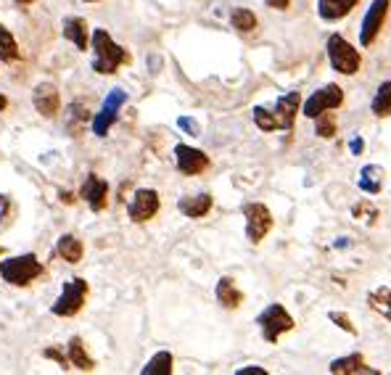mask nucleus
Segmentation results:
<instances>
[{"mask_svg": "<svg viewBox=\"0 0 391 375\" xmlns=\"http://www.w3.org/2000/svg\"><path fill=\"white\" fill-rule=\"evenodd\" d=\"M58 254L67 262L77 264V262L82 259V241H77L75 235H61L58 238Z\"/></svg>", "mask_w": 391, "mask_h": 375, "instance_id": "obj_22", "label": "nucleus"}, {"mask_svg": "<svg viewBox=\"0 0 391 375\" xmlns=\"http://www.w3.org/2000/svg\"><path fill=\"white\" fill-rule=\"evenodd\" d=\"M156 212H159V193L151 188H141L130 201V220L148 222Z\"/></svg>", "mask_w": 391, "mask_h": 375, "instance_id": "obj_8", "label": "nucleus"}, {"mask_svg": "<svg viewBox=\"0 0 391 375\" xmlns=\"http://www.w3.org/2000/svg\"><path fill=\"white\" fill-rule=\"evenodd\" d=\"M299 103H302V96L299 93H288V96L277 98L275 103V127L277 130H291L294 125V116L299 111Z\"/></svg>", "mask_w": 391, "mask_h": 375, "instance_id": "obj_14", "label": "nucleus"}, {"mask_svg": "<svg viewBox=\"0 0 391 375\" xmlns=\"http://www.w3.org/2000/svg\"><path fill=\"white\" fill-rule=\"evenodd\" d=\"M16 3H21V6H29V3H35V0H16Z\"/></svg>", "mask_w": 391, "mask_h": 375, "instance_id": "obj_37", "label": "nucleus"}, {"mask_svg": "<svg viewBox=\"0 0 391 375\" xmlns=\"http://www.w3.org/2000/svg\"><path fill=\"white\" fill-rule=\"evenodd\" d=\"M85 3H93V0H85Z\"/></svg>", "mask_w": 391, "mask_h": 375, "instance_id": "obj_39", "label": "nucleus"}, {"mask_svg": "<svg viewBox=\"0 0 391 375\" xmlns=\"http://www.w3.org/2000/svg\"><path fill=\"white\" fill-rule=\"evenodd\" d=\"M64 38L72 40L77 48L85 50L87 48V27H85V19H79V16H69V19H64Z\"/></svg>", "mask_w": 391, "mask_h": 375, "instance_id": "obj_16", "label": "nucleus"}, {"mask_svg": "<svg viewBox=\"0 0 391 375\" xmlns=\"http://www.w3.org/2000/svg\"><path fill=\"white\" fill-rule=\"evenodd\" d=\"M124 98H127V96H124L119 87L109 93V98H106L104 108H101V111H98V116L93 119V133L104 138V135L109 133V130H111V125L116 122V111H119V106L124 103Z\"/></svg>", "mask_w": 391, "mask_h": 375, "instance_id": "obj_9", "label": "nucleus"}, {"mask_svg": "<svg viewBox=\"0 0 391 375\" xmlns=\"http://www.w3.org/2000/svg\"><path fill=\"white\" fill-rule=\"evenodd\" d=\"M268 6L270 9H286L288 0H268Z\"/></svg>", "mask_w": 391, "mask_h": 375, "instance_id": "obj_34", "label": "nucleus"}, {"mask_svg": "<svg viewBox=\"0 0 391 375\" xmlns=\"http://www.w3.org/2000/svg\"><path fill=\"white\" fill-rule=\"evenodd\" d=\"M317 119V135H320V138H334V133H336V122L334 119H331V116H328V111H323V114H317L315 116Z\"/></svg>", "mask_w": 391, "mask_h": 375, "instance_id": "obj_29", "label": "nucleus"}, {"mask_svg": "<svg viewBox=\"0 0 391 375\" xmlns=\"http://www.w3.org/2000/svg\"><path fill=\"white\" fill-rule=\"evenodd\" d=\"M175 159H177V169L182 174H199L209 167V156L199 151V148H191V145H177Z\"/></svg>", "mask_w": 391, "mask_h": 375, "instance_id": "obj_10", "label": "nucleus"}, {"mask_svg": "<svg viewBox=\"0 0 391 375\" xmlns=\"http://www.w3.org/2000/svg\"><path fill=\"white\" fill-rule=\"evenodd\" d=\"M177 209H180L185 217H204V214L211 209V196L201 193V196H188V198H180Z\"/></svg>", "mask_w": 391, "mask_h": 375, "instance_id": "obj_18", "label": "nucleus"}, {"mask_svg": "<svg viewBox=\"0 0 391 375\" xmlns=\"http://www.w3.org/2000/svg\"><path fill=\"white\" fill-rule=\"evenodd\" d=\"M230 21H233V27L241 29V32H251V29L257 27V16L248 9H233Z\"/></svg>", "mask_w": 391, "mask_h": 375, "instance_id": "obj_27", "label": "nucleus"}, {"mask_svg": "<svg viewBox=\"0 0 391 375\" xmlns=\"http://www.w3.org/2000/svg\"><path fill=\"white\" fill-rule=\"evenodd\" d=\"M69 359L75 362V367H79V370H93L96 367V362L90 359V354L85 352V347H82V338H72L69 341Z\"/></svg>", "mask_w": 391, "mask_h": 375, "instance_id": "obj_21", "label": "nucleus"}, {"mask_svg": "<svg viewBox=\"0 0 391 375\" xmlns=\"http://www.w3.org/2000/svg\"><path fill=\"white\" fill-rule=\"evenodd\" d=\"M90 45H93V72H98V74H114L124 61H130L127 50L122 45H116L106 29H96L93 32Z\"/></svg>", "mask_w": 391, "mask_h": 375, "instance_id": "obj_1", "label": "nucleus"}, {"mask_svg": "<svg viewBox=\"0 0 391 375\" xmlns=\"http://www.w3.org/2000/svg\"><path fill=\"white\" fill-rule=\"evenodd\" d=\"M243 217H246V235L251 243H259L272 228V214L265 203H246Z\"/></svg>", "mask_w": 391, "mask_h": 375, "instance_id": "obj_6", "label": "nucleus"}, {"mask_svg": "<svg viewBox=\"0 0 391 375\" xmlns=\"http://www.w3.org/2000/svg\"><path fill=\"white\" fill-rule=\"evenodd\" d=\"M251 373H254V375H268V370H265V367L251 365V367H241V370H238L236 375H251Z\"/></svg>", "mask_w": 391, "mask_h": 375, "instance_id": "obj_31", "label": "nucleus"}, {"mask_svg": "<svg viewBox=\"0 0 391 375\" xmlns=\"http://www.w3.org/2000/svg\"><path fill=\"white\" fill-rule=\"evenodd\" d=\"M180 127H182V130H191V133H199L196 122H191V119H180Z\"/></svg>", "mask_w": 391, "mask_h": 375, "instance_id": "obj_33", "label": "nucleus"}, {"mask_svg": "<svg viewBox=\"0 0 391 375\" xmlns=\"http://www.w3.org/2000/svg\"><path fill=\"white\" fill-rule=\"evenodd\" d=\"M79 196L85 198L87 206H90L93 212H101V209H106L109 185H106V180H101L98 174H87L85 183H82V191H79Z\"/></svg>", "mask_w": 391, "mask_h": 375, "instance_id": "obj_13", "label": "nucleus"}, {"mask_svg": "<svg viewBox=\"0 0 391 375\" xmlns=\"http://www.w3.org/2000/svg\"><path fill=\"white\" fill-rule=\"evenodd\" d=\"M341 103H343L341 87L338 85H325V87H320L317 93H312V96L307 98L304 116L315 119L317 114H323V111H328V108H338Z\"/></svg>", "mask_w": 391, "mask_h": 375, "instance_id": "obj_7", "label": "nucleus"}, {"mask_svg": "<svg viewBox=\"0 0 391 375\" xmlns=\"http://www.w3.org/2000/svg\"><path fill=\"white\" fill-rule=\"evenodd\" d=\"M0 254H3V246H0Z\"/></svg>", "mask_w": 391, "mask_h": 375, "instance_id": "obj_38", "label": "nucleus"}, {"mask_svg": "<svg viewBox=\"0 0 391 375\" xmlns=\"http://www.w3.org/2000/svg\"><path fill=\"white\" fill-rule=\"evenodd\" d=\"M6 106H9V101H6V96H0V111H3Z\"/></svg>", "mask_w": 391, "mask_h": 375, "instance_id": "obj_36", "label": "nucleus"}, {"mask_svg": "<svg viewBox=\"0 0 391 375\" xmlns=\"http://www.w3.org/2000/svg\"><path fill=\"white\" fill-rule=\"evenodd\" d=\"M32 103L38 108V114H43L45 119L58 114V106H61V98H58V90L53 82H40L32 93Z\"/></svg>", "mask_w": 391, "mask_h": 375, "instance_id": "obj_11", "label": "nucleus"}, {"mask_svg": "<svg viewBox=\"0 0 391 375\" xmlns=\"http://www.w3.org/2000/svg\"><path fill=\"white\" fill-rule=\"evenodd\" d=\"M45 357H48V359H56V362H58V365H61V367L67 365V357H64V354H58L56 349H48V352H45Z\"/></svg>", "mask_w": 391, "mask_h": 375, "instance_id": "obj_32", "label": "nucleus"}, {"mask_svg": "<svg viewBox=\"0 0 391 375\" xmlns=\"http://www.w3.org/2000/svg\"><path fill=\"white\" fill-rule=\"evenodd\" d=\"M368 304H370L375 312H381L386 320H391V286H383V289L373 291L370 296H368Z\"/></svg>", "mask_w": 391, "mask_h": 375, "instance_id": "obj_23", "label": "nucleus"}, {"mask_svg": "<svg viewBox=\"0 0 391 375\" xmlns=\"http://www.w3.org/2000/svg\"><path fill=\"white\" fill-rule=\"evenodd\" d=\"M373 114L375 116H391V82H383L378 93L373 98Z\"/></svg>", "mask_w": 391, "mask_h": 375, "instance_id": "obj_26", "label": "nucleus"}, {"mask_svg": "<svg viewBox=\"0 0 391 375\" xmlns=\"http://www.w3.org/2000/svg\"><path fill=\"white\" fill-rule=\"evenodd\" d=\"M254 122H257V127H259V130H265V133H272V130H277V127H275V116H272V111H268L265 106L254 108Z\"/></svg>", "mask_w": 391, "mask_h": 375, "instance_id": "obj_28", "label": "nucleus"}, {"mask_svg": "<svg viewBox=\"0 0 391 375\" xmlns=\"http://www.w3.org/2000/svg\"><path fill=\"white\" fill-rule=\"evenodd\" d=\"M143 375H170L172 373V354L170 352H159L148 359V365L141 370Z\"/></svg>", "mask_w": 391, "mask_h": 375, "instance_id": "obj_24", "label": "nucleus"}, {"mask_svg": "<svg viewBox=\"0 0 391 375\" xmlns=\"http://www.w3.org/2000/svg\"><path fill=\"white\" fill-rule=\"evenodd\" d=\"M354 6H357V0H320V3H317L320 16H323L325 21L341 19V16H346Z\"/></svg>", "mask_w": 391, "mask_h": 375, "instance_id": "obj_17", "label": "nucleus"}, {"mask_svg": "<svg viewBox=\"0 0 391 375\" xmlns=\"http://www.w3.org/2000/svg\"><path fill=\"white\" fill-rule=\"evenodd\" d=\"M331 373L341 375V373H375L370 367L365 365V359L360 354H352V357H343V359H336L331 365Z\"/></svg>", "mask_w": 391, "mask_h": 375, "instance_id": "obj_20", "label": "nucleus"}, {"mask_svg": "<svg viewBox=\"0 0 391 375\" xmlns=\"http://www.w3.org/2000/svg\"><path fill=\"white\" fill-rule=\"evenodd\" d=\"M87 298V283L82 278H72L69 283H64V291H61V296L56 298V304L50 307L53 315L58 318H75L77 312L82 309Z\"/></svg>", "mask_w": 391, "mask_h": 375, "instance_id": "obj_3", "label": "nucleus"}, {"mask_svg": "<svg viewBox=\"0 0 391 375\" xmlns=\"http://www.w3.org/2000/svg\"><path fill=\"white\" fill-rule=\"evenodd\" d=\"M19 58V45H16V40L11 35L9 29L0 24V61H16Z\"/></svg>", "mask_w": 391, "mask_h": 375, "instance_id": "obj_25", "label": "nucleus"}, {"mask_svg": "<svg viewBox=\"0 0 391 375\" xmlns=\"http://www.w3.org/2000/svg\"><path fill=\"white\" fill-rule=\"evenodd\" d=\"M87 122H90L87 106H82V103H69L67 111H64V127H67V133L72 135V138H79V135L85 133Z\"/></svg>", "mask_w": 391, "mask_h": 375, "instance_id": "obj_15", "label": "nucleus"}, {"mask_svg": "<svg viewBox=\"0 0 391 375\" xmlns=\"http://www.w3.org/2000/svg\"><path fill=\"white\" fill-rule=\"evenodd\" d=\"M217 298H220V304L225 309H236L241 301H243V293L238 291V286H236L233 278H222L220 283H217Z\"/></svg>", "mask_w": 391, "mask_h": 375, "instance_id": "obj_19", "label": "nucleus"}, {"mask_svg": "<svg viewBox=\"0 0 391 375\" xmlns=\"http://www.w3.org/2000/svg\"><path fill=\"white\" fill-rule=\"evenodd\" d=\"M259 328H262V336H265V341L275 344L277 338L294 328V320H291V315H288L280 304H270V307L259 315Z\"/></svg>", "mask_w": 391, "mask_h": 375, "instance_id": "obj_5", "label": "nucleus"}, {"mask_svg": "<svg viewBox=\"0 0 391 375\" xmlns=\"http://www.w3.org/2000/svg\"><path fill=\"white\" fill-rule=\"evenodd\" d=\"M386 11H389V0H373L370 11L365 13V19H363V32H360L363 45H370L373 40H375L383 19H386Z\"/></svg>", "mask_w": 391, "mask_h": 375, "instance_id": "obj_12", "label": "nucleus"}, {"mask_svg": "<svg viewBox=\"0 0 391 375\" xmlns=\"http://www.w3.org/2000/svg\"><path fill=\"white\" fill-rule=\"evenodd\" d=\"M352 151H354V154H360V151H363V140H354V143H352Z\"/></svg>", "mask_w": 391, "mask_h": 375, "instance_id": "obj_35", "label": "nucleus"}, {"mask_svg": "<svg viewBox=\"0 0 391 375\" xmlns=\"http://www.w3.org/2000/svg\"><path fill=\"white\" fill-rule=\"evenodd\" d=\"M40 275H43V262L35 254H21L0 262V278L9 286H29Z\"/></svg>", "mask_w": 391, "mask_h": 375, "instance_id": "obj_2", "label": "nucleus"}, {"mask_svg": "<svg viewBox=\"0 0 391 375\" xmlns=\"http://www.w3.org/2000/svg\"><path fill=\"white\" fill-rule=\"evenodd\" d=\"M331 320H334V323H338V328H341V330H349V333H357V330H354L352 323H349V320L343 318V315H338V312H331Z\"/></svg>", "mask_w": 391, "mask_h": 375, "instance_id": "obj_30", "label": "nucleus"}, {"mask_svg": "<svg viewBox=\"0 0 391 375\" xmlns=\"http://www.w3.org/2000/svg\"><path fill=\"white\" fill-rule=\"evenodd\" d=\"M328 58H331V67L338 74H357V69H360V53L341 35H331V40H328Z\"/></svg>", "mask_w": 391, "mask_h": 375, "instance_id": "obj_4", "label": "nucleus"}]
</instances>
